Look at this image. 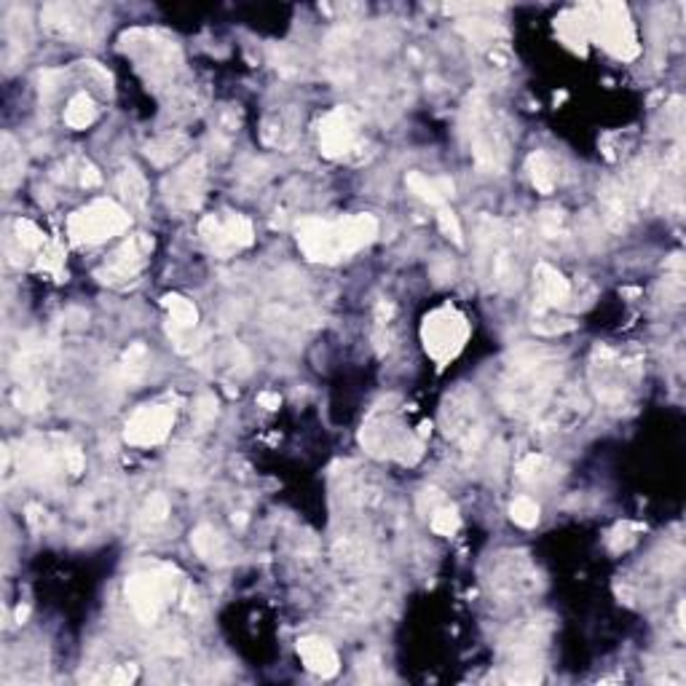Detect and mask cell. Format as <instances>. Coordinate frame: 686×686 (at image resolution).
Listing matches in <instances>:
<instances>
[{
	"label": "cell",
	"instance_id": "1",
	"mask_svg": "<svg viewBox=\"0 0 686 686\" xmlns=\"http://www.w3.org/2000/svg\"><path fill=\"white\" fill-rule=\"evenodd\" d=\"M379 236L373 215H352L338 220L306 217L298 223V247L314 263H338L360 252Z\"/></svg>",
	"mask_w": 686,
	"mask_h": 686
},
{
	"label": "cell",
	"instance_id": "2",
	"mask_svg": "<svg viewBox=\"0 0 686 686\" xmlns=\"http://www.w3.org/2000/svg\"><path fill=\"white\" fill-rule=\"evenodd\" d=\"M470 338V322L467 316L456 308V306H440L435 308L421 327V340H424V349L427 355L443 368L448 365L461 349Z\"/></svg>",
	"mask_w": 686,
	"mask_h": 686
},
{
	"label": "cell",
	"instance_id": "3",
	"mask_svg": "<svg viewBox=\"0 0 686 686\" xmlns=\"http://www.w3.org/2000/svg\"><path fill=\"white\" fill-rule=\"evenodd\" d=\"M129 215L110 199H97L84 209L73 212L68 220V236L76 244H100L129 228Z\"/></svg>",
	"mask_w": 686,
	"mask_h": 686
},
{
	"label": "cell",
	"instance_id": "4",
	"mask_svg": "<svg viewBox=\"0 0 686 686\" xmlns=\"http://www.w3.org/2000/svg\"><path fill=\"white\" fill-rule=\"evenodd\" d=\"M177 579L172 568H153V571H140L127 579V598L140 617V622L151 625L161 614V608L175 598Z\"/></svg>",
	"mask_w": 686,
	"mask_h": 686
},
{
	"label": "cell",
	"instance_id": "5",
	"mask_svg": "<svg viewBox=\"0 0 686 686\" xmlns=\"http://www.w3.org/2000/svg\"><path fill=\"white\" fill-rule=\"evenodd\" d=\"M518 252H515V236L510 231H502V223H491V231L483 233V255L480 263L486 268V279L496 290L518 287L520 268H518Z\"/></svg>",
	"mask_w": 686,
	"mask_h": 686
},
{
	"label": "cell",
	"instance_id": "6",
	"mask_svg": "<svg viewBox=\"0 0 686 686\" xmlns=\"http://www.w3.org/2000/svg\"><path fill=\"white\" fill-rule=\"evenodd\" d=\"M467 121H470V140H472V156L480 169H502L507 159V145L502 137V129L494 124V116L486 102L478 97L470 100L467 108Z\"/></svg>",
	"mask_w": 686,
	"mask_h": 686
},
{
	"label": "cell",
	"instance_id": "7",
	"mask_svg": "<svg viewBox=\"0 0 686 686\" xmlns=\"http://www.w3.org/2000/svg\"><path fill=\"white\" fill-rule=\"evenodd\" d=\"M592 30L595 38L619 60H633L638 57V38H635V25L630 22V14L622 4H603L595 9Z\"/></svg>",
	"mask_w": 686,
	"mask_h": 686
},
{
	"label": "cell",
	"instance_id": "8",
	"mask_svg": "<svg viewBox=\"0 0 686 686\" xmlns=\"http://www.w3.org/2000/svg\"><path fill=\"white\" fill-rule=\"evenodd\" d=\"M201 239L207 247L217 255H231L241 247L252 244V223L244 215L236 212H223V215H209L199 225Z\"/></svg>",
	"mask_w": 686,
	"mask_h": 686
},
{
	"label": "cell",
	"instance_id": "9",
	"mask_svg": "<svg viewBox=\"0 0 686 686\" xmlns=\"http://www.w3.org/2000/svg\"><path fill=\"white\" fill-rule=\"evenodd\" d=\"M360 440L373 456H392L408 461V451L419 453V443L413 440V435L403 429L395 419H371L363 427Z\"/></svg>",
	"mask_w": 686,
	"mask_h": 686
},
{
	"label": "cell",
	"instance_id": "10",
	"mask_svg": "<svg viewBox=\"0 0 686 686\" xmlns=\"http://www.w3.org/2000/svg\"><path fill=\"white\" fill-rule=\"evenodd\" d=\"M175 424V408L172 405H143L132 413L124 429V440L137 448L161 445L169 437V429Z\"/></svg>",
	"mask_w": 686,
	"mask_h": 686
},
{
	"label": "cell",
	"instance_id": "11",
	"mask_svg": "<svg viewBox=\"0 0 686 686\" xmlns=\"http://www.w3.org/2000/svg\"><path fill=\"white\" fill-rule=\"evenodd\" d=\"M153 249V239L148 233H137L135 239L124 241L113 255L110 260L105 263L102 271H97L100 282H108V284H121V282H132L143 268H145V260Z\"/></svg>",
	"mask_w": 686,
	"mask_h": 686
},
{
	"label": "cell",
	"instance_id": "12",
	"mask_svg": "<svg viewBox=\"0 0 686 686\" xmlns=\"http://www.w3.org/2000/svg\"><path fill=\"white\" fill-rule=\"evenodd\" d=\"M357 137V116L349 108L330 110L319 124V145L327 159L347 156Z\"/></svg>",
	"mask_w": 686,
	"mask_h": 686
},
{
	"label": "cell",
	"instance_id": "13",
	"mask_svg": "<svg viewBox=\"0 0 686 686\" xmlns=\"http://www.w3.org/2000/svg\"><path fill=\"white\" fill-rule=\"evenodd\" d=\"M204 193V164L201 159H191L185 167L172 172L164 180V196L167 204L175 209H193L201 201Z\"/></svg>",
	"mask_w": 686,
	"mask_h": 686
},
{
	"label": "cell",
	"instance_id": "14",
	"mask_svg": "<svg viewBox=\"0 0 686 686\" xmlns=\"http://www.w3.org/2000/svg\"><path fill=\"white\" fill-rule=\"evenodd\" d=\"M298 654L303 659V665L314 673V675H322V678H332L340 667L338 662V654L332 649L330 641L319 638V635H306L298 641Z\"/></svg>",
	"mask_w": 686,
	"mask_h": 686
},
{
	"label": "cell",
	"instance_id": "15",
	"mask_svg": "<svg viewBox=\"0 0 686 686\" xmlns=\"http://www.w3.org/2000/svg\"><path fill=\"white\" fill-rule=\"evenodd\" d=\"M568 295H571L568 279L558 268H552L547 263H539L536 265V298H539V303L547 306V308L563 306L568 300Z\"/></svg>",
	"mask_w": 686,
	"mask_h": 686
},
{
	"label": "cell",
	"instance_id": "16",
	"mask_svg": "<svg viewBox=\"0 0 686 686\" xmlns=\"http://www.w3.org/2000/svg\"><path fill=\"white\" fill-rule=\"evenodd\" d=\"M408 188L419 196V199H424L427 204H432V207H445V201L453 196V183L448 180V177H427V175H421V172H411L408 175Z\"/></svg>",
	"mask_w": 686,
	"mask_h": 686
},
{
	"label": "cell",
	"instance_id": "17",
	"mask_svg": "<svg viewBox=\"0 0 686 686\" xmlns=\"http://www.w3.org/2000/svg\"><path fill=\"white\" fill-rule=\"evenodd\" d=\"M558 467L547 459V456H536V453H531L528 459H523L520 461V467H518V478L523 480V483H528V486H550L552 480H558Z\"/></svg>",
	"mask_w": 686,
	"mask_h": 686
},
{
	"label": "cell",
	"instance_id": "18",
	"mask_svg": "<svg viewBox=\"0 0 686 686\" xmlns=\"http://www.w3.org/2000/svg\"><path fill=\"white\" fill-rule=\"evenodd\" d=\"M528 167V175H531V183L539 193H552L555 191V183H558V172H555V164L552 159L544 153V151H536L528 156L526 161Z\"/></svg>",
	"mask_w": 686,
	"mask_h": 686
},
{
	"label": "cell",
	"instance_id": "19",
	"mask_svg": "<svg viewBox=\"0 0 686 686\" xmlns=\"http://www.w3.org/2000/svg\"><path fill=\"white\" fill-rule=\"evenodd\" d=\"M191 544H193V550L199 552V558H204V560H220L223 552H225L223 536H220L212 526H199V528H193Z\"/></svg>",
	"mask_w": 686,
	"mask_h": 686
},
{
	"label": "cell",
	"instance_id": "20",
	"mask_svg": "<svg viewBox=\"0 0 686 686\" xmlns=\"http://www.w3.org/2000/svg\"><path fill=\"white\" fill-rule=\"evenodd\" d=\"M164 306L169 311V322L175 324V330H193L196 322H199V311L196 306L183 298V295H167L164 298Z\"/></svg>",
	"mask_w": 686,
	"mask_h": 686
},
{
	"label": "cell",
	"instance_id": "21",
	"mask_svg": "<svg viewBox=\"0 0 686 686\" xmlns=\"http://www.w3.org/2000/svg\"><path fill=\"white\" fill-rule=\"evenodd\" d=\"M94 118H97V105H94V100H92L86 92L76 94V97L68 102V110H65L68 127H73V129H86L89 124H94Z\"/></svg>",
	"mask_w": 686,
	"mask_h": 686
},
{
	"label": "cell",
	"instance_id": "22",
	"mask_svg": "<svg viewBox=\"0 0 686 686\" xmlns=\"http://www.w3.org/2000/svg\"><path fill=\"white\" fill-rule=\"evenodd\" d=\"M118 188H121V193L129 199V204H135V207H145L148 188H145L143 175H140L135 167H129V169H124V172H121V177H118Z\"/></svg>",
	"mask_w": 686,
	"mask_h": 686
},
{
	"label": "cell",
	"instance_id": "23",
	"mask_svg": "<svg viewBox=\"0 0 686 686\" xmlns=\"http://www.w3.org/2000/svg\"><path fill=\"white\" fill-rule=\"evenodd\" d=\"M145 365H148V352H145L143 343H135V347L124 355L118 371H121L124 381H137L145 373Z\"/></svg>",
	"mask_w": 686,
	"mask_h": 686
},
{
	"label": "cell",
	"instance_id": "24",
	"mask_svg": "<svg viewBox=\"0 0 686 686\" xmlns=\"http://www.w3.org/2000/svg\"><path fill=\"white\" fill-rule=\"evenodd\" d=\"M510 515L518 526L523 528H534L539 523V504L531 496H518L510 507Z\"/></svg>",
	"mask_w": 686,
	"mask_h": 686
},
{
	"label": "cell",
	"instance_id": "25",
	"mask_svg": "<svg viewBox=\"0 0 686 686\" xmlns=\"http://www.w3.org/2000/svg\"><path fill=\"white\" fill-rule=\"evenodd\" d=\"M22 177V156L17 153L12 137H4V185L12 188Z\"/></svg>",
	"mask_w": 686,
	"mask_h": 686
},
{
	"label": "cell",
	"instance_id": "26",
	"mask_svg": "<svg viewBox=\"0 0 686 686\" xmlns=\"http://www.w3.org/2000/svg\"><path fill=\"white\" fill-rule=\"evenodd\" d=\"M459 512L453 507H437L432 512V531L440 536H453L459 531Z\"/></svg>",
	"mask_w": 686,
	"mask_h": 686
},
{
	"label": "cell",
	"instance_id": "27",
	"mask_svg": "<svg viewBox=\"0 0 686 686\" xmlns=\"http://www.w3.org/2000/svg\"><path fill=\"white\" fill-rule=\"evenodd\" d=\"M167 515H169V502H167V496H164V494H153V496L148 499L145 510H143V523H145V526H159V523L167 520Z\"/></svg>",
	"mask_w": 686,
	"mask_h": 686
},
{
	"label": "cell",
	"instance_id": "28",
	"mask_svg": "<svg viewBox=\"0 0 686 686\" xmlns=\"http://www.w3.org/2000/svg\"><path fill=\"white\" fill-rule=\"evenodd\" d=\"M14 228H17V239H20V244L22 247H28V249H38V247H44V231L36 225V223H30V220H17L14 223Z\"/></svg>",
	"mask_w": 686,
	"mask_h": 686
},
{
	"label": "cell",
	"instance_id": "29",
	"mask_svg": "<svg viewBox=\"0 0 686 686\" xmlns=\"http://www.w3.org/2000/svg\"><path fill=\"white\" fill-rule=\"evenodd\" d=\"M437 220H440L443 233H445L448 239H453L459 247H464V231H461V225H459L456 215H453L448 207H440V209H437Z\"/></svg>",
	"mask_w": 686,
	"mask_h": 686
},
{
	"label": "cell",
	"instance_id": "30",
	"mask_svg": "<svg viewBox=\"0 0 686 686\" xmlns=\"http://www.w3.org/2000/svg\"><path fill=\"white\" fill-rule=\"evenodd\" d=\"M193 416H196V421H199L201 427H207L209 421H215V416H217V403H215V397H209V395L199 397V403H196V408H193Z\"/></svg>",
	"mask_w": 686,
	"mask_h": 686
},
{
	"label": "cell",
	"instance_id": "31",
	"mask_svg": "<svg viewBox=\"0 0 686 686\" xmlns=\"http://www.w3.org/2000/svg\"><path fill=\"white\" fill-rule=\"evenodd\" d=\"M100 183H102V175L97 172V167L84 164V169H81V185H86V188H97Z\"/></svg>",
	"mask_w": 686,
	"mask_h": 686
},
{
	"label": "cell",
	"instance_id": "32",
	"mask_svg": "<svg viewBox=\"0 0 686 686\" xmlns=\"http://www.w3.org/2000/svg\"><path fill=\"white\" fill-rule=\"evenodd\" d=\"M135 678H137V667H135V665H121V667L113 673L110 681H113V683H132Z\"/></svg>",
	"mask_w": 686,
	"mask_h": 686
},
{
	"label": "cell",
	"instance_id": "33",
	"mask_svg": "<svg viewBox=\"0 0 686 686\" xmlns=\"http://www.w3.org/2000/svg\"><path fill=\"white\" fill-rule=\"evenodd\" d=\"M257 403H260V408H265V411H276V408L282 405L279 395H274V392H263V395L257 397Z\"/></svg>",
	"mask_w": 686,
	"mask_h": 686
}]
</instances>
